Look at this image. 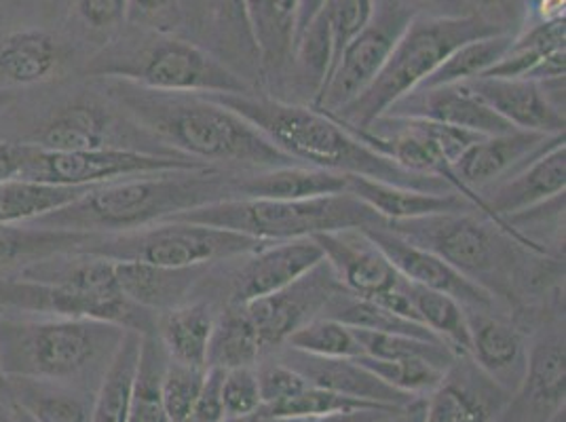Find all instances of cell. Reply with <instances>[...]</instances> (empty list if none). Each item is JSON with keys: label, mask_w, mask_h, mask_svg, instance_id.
I'll return each mask as SVG.
<instances>
[{"label": "cell", "mask_w": 566, "mask_h": 422, "mask_svg": "<svg viewBox=\"0 0 566 422\" xmlns=\"http://www.w3.org/2000/svg\"><path fill=\"white\" fill-rule=\"evenodd\" d=\"M387 419H389V416H387ZM387 419H382V421H378V422H385V421H387Z\"/></svg>", "instance_id": "e7e4bbea"}, {"label": "cell", "mask_w": 566, "mask_h": 422, "mask_svg": "<svg viewBox=\"0 0 566 422\" xmlns=\"http://www.w3.org/2000/svg\"><path fill=\"white\" fill-rule=\"evenodd\" d=\"M11 405V403H9ZM13 408V412H15V419H18V422H34L28 414H25L24 410H20V408H15V405H11Z\"/></svg>", "instance_id": "be15d7a7"}, {"label": "cell", "mask_w": 566, "mask_h": 422, "mask_svg": "<svg viewBox=\"0 0 566 422\" xmlns=\"http://www.w3.org/2000/svg\"><path fill=\"white\" fill-rule=\"evenodd\" d=\"M565 49V20L539 22L520 39H514L503 57L480 78H526L533 81L543 60Z\"/></svg>", "instance_id": "8d00e7d4"}, {"label": "cell", "mask_w": 566, "mask_h": 422, "mask_svg": "<svg viewBox=\"0 0 566 422\" xmlns=\"http://www.w3.org/2000/svg\"><path fill=\"white\" fill-rule=\"evenodd\" d=\"M206 370L176 363L167 357L166 372L161 380V398L169 422H190L199 391L203 387Z\"/></svg>", "instance_id": "f6af8a7d"}, {"label": "cell", "mask_w": 566, "mask_h": 422, "mask_svg": "<svg viewBox=\"0 0 566 422\" xmlns=\"http://www.w3.org/2000/svg\"><path fill=\"white\" fill-rule=\"evenodd\" d=\"M237 173L233 169L195 167L123 178L87 188L71 205L32 224L90 235L136 231L201 205L239 199Z\"/></svg>", "instance_id": "7a4b0ae2"}, {"label": "cell", "mask_w": 566, "mask_h": 422, "mask_svg": "<svg viewBox=\"0 0 566 422\" xmlns=\"http://www.w3.org/2000/svg\"><path fill=\"white\" fill-rule=\"evenodd\" d=\"M343 287L357 298L378 300L403 282L377 243L359 229L313 236Z\"/></svg>", "instance_id": "d6986e66"}, {"label": "cell", "mask_w": 566, "mask_h": 422, "mask_svg": "<svg viewBox=\"0 0 566 422\" xmlns=\"http://www.w3.org/2000/svg\"><path fill=\"white\" fill-rule=\"evenodd\" d=\"M349 294L331 264L322 260L307 275L275 294L245 303V313L259 334L264 352L282 349L287 338L313 319L328 317L332 306Z\"/></svg>", "instance_id": "4fadbf2b"}, {"label": "cell", "mask_w": 566, "mask_h": 422, "mask_svg": "<svg viewBox=\"0 0 566 422\" xmlns=\"http://www.w3.org/2000/svg\"><path fill=\"white\" fill-rule=\"evenodd\" d=\"M326 0H301L298 2V13H296V25H294V41H292V49L294 43L298 41V36L307 30V25L317 18V13L322 11Z\"/></svg>", "instance_id": "f5cc1de1"}, {"label": "cell", "mask_w": 566, "mask_h": 422, "mask_svg": "<svg viewBox=\"0 0 566 422\" xmlns=\"http://www.w3.org/2000/svg\"><path fill=\"white\" fill-rule=\"evenodd\" d=\"M396 412H378V410H366V412H352V414H336V416H324V419H308L301 422H378Z\"/></svg>", "instance_id": "11a10c76"}, {"label": "cell", "mask_w": 566, "mask_h": 422, "mask_svg": "<svg viewBox=\"0 0 566 422\" xmlns=\"http://www.w3.org/2000/svg\"><path fill=\"white\" fill-rule=\"evenodd\" d=\"M512 41H514V36L510 32H499L493 36L475 39V41L454 49L417 89L470 83V81L484 76L503 57V53L510 49Z\"/></svg>", "instance_id": "74e56055"}, {"label": "cell", "mask_w": 566, "mask_h": 422, "mask_svg": "<svg viewBox=\"0 0 566 422\" xmlns=\"http://www.w3.org/2000/svg\"><path fill=\"white\" fill-rule=\"evenodd\" d=\"M424 398L415 399L412 403L400 408L396 414H391L385 422H423Z\"/></svg>", "instance_id": "9f6ffc18"}, {"label": "cell", "mask_w": 566, "mask_h": 422, "mask_svg": "<svg viewBox=\"0 0 566 422\" xmlns=\"http://www.w3.org/2000/svg\"><path fill=\"white\" fill-rule=\"evenodd\" d=\"M90 233H74L48 229L39 224H0V275L18 273L32 262L78 252L87 241Z\"/></svg>", "instance_id": "1f68e13d"}, {"label": "cell", "mask_w": 566, "mask_h": 422, "mask_svg": "<svg viewBox=\"0 0 566 422\" xmlns=\"http://www.w3.org/2000/svg\"><path fill=\"white\" fill-rule=\"evenodd\" d=\"M106 89L136 127L192 161L239 171L298 165L252 123L208 95L155 92L120 78H106Z\"/></svg>", "instance_id": "6da1fadb"}, {"label": "cell", "mask_w": 566, "mask_h": 422, "mask_svg": "<svg viewBox=\"0 0 566 422\" xmlns=\"http://www.w3.org/2000/svg\"><path fill=\"white\" fill-rule=\"evenodd\" d=\"M111 117L94 104H71L49 117L28 141L34 148L51 152H76L102 146H115L111 141Z\"/></svg>", "instance_id": "f1b7e54d"}, {"label": "cell", "mask_w": 566, "mask_h": 422, "mask_svg": "<svg viewBox=\"0 0 566 422\" xmlns=\"http://www.w3.org/2000/svg\"><path fill=\"white\" fill-rule=\"evenodd\" d=\"M347 192L366 203L385 222H403L427 215L475 210L465 197L457 192H424L361 176H347Z\"/></svg>", "instance_id": "484cf974"}, {"label": "cell", "mask_w": 566, "mask_h": 422, "mask_svg": "<svg viewBox=\"0 0 566 422\" xmlns=\"http://www.w3.org/2000/svg\"><path fill=\"white\" fill-rule=\"evenodd\" d=\"M499 32L507 30L473 13L415 15L373 85L331 117L347 129H366L378 117L387 115L403 95L415 92L454 49Z\"/></svg>", "instance_id": "8992f818"}, {"label": "cell", "mask_w": 566, "mask_h": 422, "mask_svg": "<svg viewBox=\"0 0 566 422\" xmlns=\"http://www.w3.org/2000/svg\"><path fill=\"white\" fill-rule=\"evenodd\" d=\"M15 99L13 92H7V89H0V113Z\"/></svg>", "instance_id": "94428289"}, {"label": "cell", "mask_w": 566, "mask_h": 422, "mask_svg": "<svg viewBox=\"0 0 566 422\" xmlns=\"http://www.w3.org/2000/svg\"><path fill=\"white\" fill-rule=\"evenodd\" d=\"M239 199H315L347 192V176L308 165L237 173Z\"/></svg>", "instance_id": "4316f807"}, {"label": "cell", "mask_w": 566, "mask_h": 422, "mask_svg": "<svg viewBox=\"0 0 566 422\" xmlns=\"http://www.w3.org/2000/svg\"><path fill=\"white\" fill-rule=\"evenodd\" d=\"M208 271L210 266L167 268L134 260H115V275L123 296L155 315L190 303V294L208 277Z\"/></svg>", "instance_id": "d4e9b609"}, {"label": "cell", "mask_w": 566, "mask_h": 422, "mask_svg": "<svg viewBox=\"0 0 566 422\" xmlns=\"http://www.w3.org/2000/svg\"><path fill=\"white\" fill-rule=\"evenodd\" d=\"M408 298L419 324L442 340L454 357H470V321L468 308L442 292H433L408 282Z\"/></svg>", "instance_id": "e575fe53"}, {"label": "cell", "mask_w": 566, "mask_h": 422, "mask_svg": "<svg viewBox=\"0 0 566 422\" xmlns=\"http://www.w3.org/2000/svg\"><path fill=\"white\" fill-rule=\"evenodd\" d=\"M241 264L231 275L229 303L245 305L262 296L275 294L290 283L307 275L322 260L324 252L313 236L264 243L256 252L241 256Z\"/></svg>", "instance_id": "e0dca14e"}, {"label": "cell", "mask_w": 566, "mask_h": 422, "mask_svg": "<svg viewBox=\"0 0 566 422\" xmlns=\"http://www.w3.org/2000/svg\"><path fill=\"white\" fill-rule=\"evenodd\" d=\"M222 380H224V370L220 368L206 370L203 387L199 391L190 422H227L224 403H222Z\"/></svg>", "instance_id": "681fc988"}, {"label": "cell", "mask_w": 566, "mask_h": 422, "mask_svg": "<svg viewBox=\"0 0 566 422\" xmlns=\"http://www.w3.org/2000/svg\"><path fill=\"white\" fill-rule=\"evenodd\" d=\"M292 351L307 352L313 357H345L352 359L361 355V347L354 329L332 317L313 319L305 328L294 331L283 345Z\"/></svg>", "instance_id": "7bdbcfd3"}, {"label": "cell", "mask_w": 566, "mask_h": 422, "mask_svg": "<svg viewBox=\"0 0 566 422\" xmlns=\"http://www.w3.org/2000/svg\"><path fill=\"white\" fill-rule=\"evenodd\" d=\"M60 45L43 30H22L0 41V89L49 81L60 66Z\"/></svg>", "instance_id": "f546056e"}, {"label": "cell", "mask_w": 566, "mask_h": 422, "mask_svg": "<svg viewBox=\"0 0 566 422\" xmlns=\"http://www.w3.org/2000/svg\"><path fill=\"white\" fill-rule=\"evenodd\" d=\"M213 102L252 123L294 163L328 169L343 176H361L396 187L424 192H454L436 180L415 176L378 155L343 123L313 106H298L273 97L248 94H212ZM459 194V192H457Z\"/></svg>", "instance_id": "3957f363"}, {"label": "cell", "mask_w": 566, "mask_h": 422, "mask_svg": "<svg viewBox=\"0 0 566 422\" xmlns=\"http://www.w3.org/2000/svg\"><path fill=\"white\" fill-rule=\"evenodd\" d=\"M0 422H18L13 408L2 399H0Z\"/></svg>", "instance_id": "680465c9"}, {"label": "cell", "mask_w": 566, "mask_h": 422, "mask_svg": "<svg viewBox=\"0 0 566 422\" xmlns=\"http://www.w3.org/2000/svg\"><path fill=\"white\" fill-rule=\"evenodd\" d=\"M510 393L470 357H457L440 387L424 398L423 422H496Z\"/></svg>", "instance_id": "ffe728a7"}, {"label": "cell", "mask_w": 566, "mask_h": 422, "mask_svg": "<svg viewBox=\"0 0 566 422\" xmlns=\"http://www.w3.org/2000/svg\"><path fill=\"white\" fill-rule=\"evenodd\" d=\"M127 329L95 321L0 313V370L7 378L72 384L104 372Z\"/></svg>", "instance_id": "277c9868"}, {"label": "cell", "mask_w": 566, "mask_h": 422, "mask_svg": "<svg viewBox=\"0 0 566 422\" xmlns=\"http://www.w3.org/2000/svg\"><path fill=\"white\" fill-rule=\"evenodd\" d=\"M140 331L127 329L108 368L99 378L92 403V422H127L140 359Z\"/></svg>", "instance_id": "d6a6232c"}, {"label": "cell", "mask_w": 566, "mask_h": 422, "mask_svg": "<svg viewBox=\"0 0 566 422\" xmlns=\"http://www.w3.org/2000/svg\"><path fill=\"white\" fill-rule=\"evenodd\" d=\"M171 220L206 224L252 236L262 243L294 241L322 233L385 224L352 192L315 199H231L185 211Z\"/></svg>", "instance_id": "52a82bcc"}, {"label": "cell", "mask_w": 566, "mask_h": 422, "mask_svg": "<svg viewBox=\"0 0 566 422\" xmlns=\"http://www.w3.org/2000/svg\"><path fill=\"white\" fill-rule=\"evenodd\" d=\"M167 0H129L127 7V20H146L157 15V11H161L166 7Z\"/></svg>", "instance_id": "db71d44e"}, {"label": "cell", "mask_w": 566, "mask_h": 422, "mask_svg": "<svg viewBox=\"0 0 566 422\" xmlns=\"http://www.w3.org/2000/svg\"><path fill=\"white\" fill-rule=\"evenodd\" d=\"M560 140H565V134L545 136L520 129L501 136L480 138L452 165L457 192L465 197L475 210L482 211L478 192L507 178L526 161L535 159L543 150L552 148Z\"/></svg>", "instance_id": "9a60e30c"}, {"label": "cell", "mask_w": 566, "mask_h": 422, "mask_svg": "<svg viewBox=\"0 0 566 422\" xmlns=\"http://www.w3.org/2000/svg\"><path fill=\"white\" fill-rule=\"evenodd\" d=\"M412 18L415 13H410L406 4L377 0L373 20L343 49L326 87L313 99V108L336 115L364 94L377 78Z\"/></svg>", "instance_id": "7c38bea8"}, {"label": "cell", "mask_w": 566, "mask_h": 422, "mask_svg": "<svg viewBox=\"0 0 566 422\" xmlns=\"http://www.w3.org/2000/svg\"><path fill=\"white\" fill-rule=\"evenodd\" d=\"M366 410H378V412H398L389 408H380L368 401L345 398L338 393H332L326 389L308 384L296 395L285 399L277 405L260 408V412L277 419H292V421H308V419H324V416H336V414H352V412H366Z\"/></svg>", "instance_id": "ab89813d"}, {"label": "cell", "mask_w": 566, "mask_h": 422, "mask_svg": "<svg viewBox=\"0 0 566 422\" xmlns=\"http://www.w3.org/2000/svg\"><path fill=\"white\" fill-rule=\"evenodd\" d=\"M262 245V241L252 236L195 222L166 220L136 231L92 235L78 252L108 260L146 262L167 268H189L237 260L256 252Z\"/></svg>", "instance_id": "9c48e42d"}, {"label": "cell", "mask_w": 566, "mask_h": 422, "mask_svg": "<svg viewBox=\"0 0 566 422\" xmlns=\"http://www.w3.org/2000/svg\"><path fill=\"white\" fill-rule=\"evenodd\" d=\"M378 155L415 176L436 178L457 192L452 176L454 161L480 138L472 131L421 117L382 115L366 129H352Z\"/></svg>", "instance_id": "30bf717a"}, {"label": "cell", "mask_w": 566, "mask_h": 422, "mask_svg": "<svg viewBox=\"0 0 566 422\" xmlns=\"http://www.w3.org/2000/svg\"><path fill=\"white\" fill-rule=\"evenodd\" d=\"M396 235L440 256L461 275L499 298H512L518 271V245L545 254L535 241L501 226L482 211L427 215L403 222H385Z\"/></svg>", "instance_id": "5b68a950"}, {"label": "cell", "mask_w": 566, "mask_h": 422, "mask_svg": "<svg viewBox=\"0 0 566 422\" xmlns=\"http://www.w3.org/2000/svg\"><path fill=\"white\" fill-rule=\"evenodd\" d=\"M92 188V187H90ZM87 188L53 187L13 178L0 182V224H28L74 203Z\"/></svg>", "instance_id": "d590c367"}, {"label": "cell", "mask_w": 566, "mask_h": 422, "mask_svg": "<svg viewBox=\"0 0 566 422\" xmlns=\"http://www.w3.org/2000/svg\"><path fill=\"white\" fill-rule=\"evenodd\" d=\"M280 359L294 372L303 376L308 384L345 398L368 401L389 410H400L415 399H419L391 389L378 376L366 370L355 357H313L307 352L292 351L285 347V352Z\"/></svg>", "instance_id": "603a6c76"}, {"label": "cell", "mask_w": 566, "mask_h": 422, "mask_svg": "<svg viewBox=\"0 0 566 422\" xmlns=\"http://www.w3.org/2000/svg\"><path fill=\"white\" fill-rule=\"evenodd\" d=\"M241 9L264 62H277L283 51H292V32L282 24L275 0H241Z\"/></svg>", "instance_id": "ee69618b"}, {"label": "cell", "mask_w": 566, "mask_h": 422, "mask_svg": "<svg viewBox=\"0 0 566 422\" xmlns=\"http://www.w3.org/2000/svg\"><path fill=\"white\" fill-rule=\"evenodd\" d=\"M256 376H259L260 399L262 408L277 405L285 399L301 393L307 387V380L298 372H294L290 366H285L282 359L256 366Z\"/></svg>", "instance_id": "c3c4849f"}, {"label": "cell", "mask_w": 566, "mask_h": 422, "mask_svg": "<svg viewBox=\"0 0 566 422\" xmlns=\"http://www.w3.org/2000/svg\"><path fill=\"white\" fill-rule=\"evenodd\" d=\"M354 334L361 347V355L377 359H424L442 370H450V366L457 359L449 347L440 342H427L410 336L380 334L368 329H354Z\"/></svg>", "instance_id": "b9f144b4"}, {"label": "cell", "mask_w": 566, "mask_h": 422, "mask_svg": "<svg viewBox=\"0 0 566 422\" xmlns=\"http://www.w3.org/2000/svg\"><path fill=\"white\" fill-rule=\"evenodd\" d=\"M28 144H13V141H0V182L20 178L24 169Z\"/></svg>", "instance_id": "816d5d0a"}, {"label": "cell", "mask_w": 566, "mask_h": 422, "mask_svg": "<svg viewBox=\"0 0 566 422\" xmlns=\"http://www.w3.org/2000/svg\"><path fill=\"white\" fill-rule=\"evenodd\" d=\"M262 355L264 349L260 345L256 329L245 313V306L229 303L222 313L216 315V326L208 351V368H254L259 366Z\"/></svg>", "instance_id": "836d02e7"}, {"label": "cell", "mask_w": 566, "mask_h": 422, "mask_svg": "<svg viewBox=\"0 0 566 422\" xmlns=\"http://www.w3.org/2000/svg\"><path fill=\"white\" fill-rule=\"evenodd\" d=\"M473 2L480 4V7H501V4H505L510 0H473Z\"/></svg>", "instance_id": "6125c7cd"}, {"label": "cell", "mask_w": 566, "mask_h": 422, "mask_svg": "<svg viewBox=\"0 0 566 422\" xmlns=\"http://www.w3.org/2000/svg\"><path fill=\"white\" fill-rule=\"evenodd\" d=\"M222 403L227 422L250 416L262 408L259 376L254 368H233L224 370L222 380Z\"/></svg>", "instance_id": "7dc6e473"}, {"label": "cell", "mask_w": 566, "mask_h": 422, "mask_svg": "<svg viewBox=\"0 0 566 422\" xmlns=\"http://www.w3.org/2000/svg\"><path fill=\"white\" fill-rule=\"evenodd\" d=\"M394 2H398V0H394ZM410 2H412V0H410ZM421 2H423V0H421Z\"/></svg>", "instance_id": "03108f58"}, {"label": "cell", "mask_w": 566, "mask_h": 422, "mask_svg": "<svg viewBox=\"0 0 566 422\" xmlns=\"http://www.w3.org/2000/svg\"><path fill=\"white\" fill-rule=\"evenodd\" d=\"M167 355L155 331L142 334L140 359L127 422H169L161 398Z\"/></svg>", "instance_id": "f35d334b"}, {"label": "cell", "mask_w": 566, "mask_h": 422, "mask_svg": "<svg viewBox=\"0 0 566 422\" xmlns=\"http://www.w3.org/2000/svg\"><path fill=\"white\" fill-rule=\"evenodd\" d=\"M210 167L174 152H148L127 146H102L76 152H51L28 144L20 178L53 187L90 188L123 178L169 169Z\"/></svg>", "instance_id": "8fae6325"}, {"label": "cell", "mask_w": 566, "mask_h": 422, "mask_svg": "<svg viewBox=\"0 0 566 422\" xmlns=\"http://www.w3.org/2000/svg\"><path fill=\"white\" fill-rule=\"evenodd\" d=\"M0 313H2V308H0ZM0 399L9 403V378L2 374V370H0Z\"/></svg>", "instance_id": "91938a15"}, {"label": "cell", "mask_w": 566, "mask_h": 422, "mask_svg": "<svg viewBox=\"0 0 566 422\" xmlns=\"http://www.w3.org/2000/svg\"><path fill=\"white\" fill-rule=\"evenodd\" d=\"M470 359L510 395L518 389L526 372L528 347L524 334L493 310L468 308Z\"/></svg>", "instance_id": "cb8c5ba5"}, {"label": "cell", "mask_w": 566, "mask_h": 422, "mask_svg": "<svg viewBox=\"0 0 566 422\" xmlns=\"http://www.w3.org/2000/svg\"><path fill=\"white\" fill-rule=\"evenodd\" d=\"M470 83L514 129L545 136L565 134V104L554 99L545 83L526 78H475Z\"/></svg>", "instance_id": "7402d4cb"}, {"label": "cell", "mask_w": 566, "mask_h": 422, "mask_svg": "<svg viewBox=\"0 0 566 422\" xmlns=\"http://www.w3.org/2000/svg\"><path fill=\"white\" fill-rule=\"evenodd\" d=\"M355 359L385 384L410 398H427L449 372L424 359H377L368 355H357Z\"/></svg>", "instance_id": "60d3db41"}, {"label": "cell", "mask_w": 566, "mask_h": 422, "mask_svg": "<svg viewBox=\"0 0 566 422\" xmlns=\"http://www.w3.org/2000/svg\"><path fill=\"white\" fill-rule=\"evenodd\" d=\"M370 236L380 252L396 266L406 282L421 285L433 292H442L450 298L459 300L465 308H484L493 310L496 298L489 294L484 287L461 275L449 262L427 252L419 245H412L410 241L391 233L385 224L361 229Z\"/></svg>", "instance_id": "ac0fdd59"}, {"label": "cell", "mask_w": 566, "mask_h": 422, "mask_svg": "<svg viewBox=\"0 0 566 422\" xmlns=\"http://www.w3.org/2000/svg\"><path fill=\"white\" fill-rule=\"evenodd\" d=\"M566 0H542L539 2V22H563Z\"/></svg>", "instance_id": "6f0895ef"}, {"label": "cell", "mask_w": 566, "mask_h": 422, "mask_svg": "<svg viewBox=\"0 0 566 422\" xmlns=\"http://www.w3.org/2000/svg\"><path fill=\"white\" fill-rule=\"evenodd\" d=\"M237 2H239V4H241V0H237Z\"/></svg>", "instance_id": "003e7915"}, {"label": "cell", "mask_w": 566, "mask_h": 422, "mask_svg": "<svg viewBox=\"0 0 566 422\" xmlns=\"http://www.w3.org/2000/svg\"><path fill=\"white\" fill-rule=\"evenodd\" d=\"M9 403L34 422H92V403L72 384L9 378Z\"/></svg>", "instance_id": "4dcf8cb0"}, {"label": "cell", "mask_w": 566, "mask_h": 422, "mask_svg": "<svg viewBox=\"0 0 566 422\" xmlns=\"http://www.w3.org/2000/svg\"><path fill=\"white\" fill-rule=\"evenodd\" d=\"M129 0H78V18L94 30H113L127 22Z\"/></svg>", "instance_id": "f907efd6"}, {"label": "cell", "mask_w": 566, "mask_h": 422, "mask_svg": "<svg viewBox=\"0 0 566 422\" xmlns=\"http://www.w3.org/2000/svg\"><path fill=\"white\" fill-rule=\"evenodd\" d=\"M387 115L429 118L484 138L516 131L510 123H505L496 115L482 95L473 89L472 83L415 89L398 99Z\"/></svg>", "instance_id": "44dd1931"}, {"label": "cell", "mask_w": 566, "mask_h": 422, "mask_svg": "<svg viewBox=\"0 0 566 422\" xmlns=\"http://www.w3.org/2000/svg\"><path fill=\"white\" fill-rule=\"evenodd\" d=\"M375 7H377V0H326L324 2L322 11L317 15H322L324 22L331 28L332 49H334L332 71H334L343 49L347 48L355 34H359L373 20Z\"/></svg>", "instance_id": "bcb514c9"}, {"label": "cell", "mask_w": 566, "mask_h": 422, "mask_svg": "<svg viewBox=\"0 0 566 422\" xmlns=\"http://www.w3.org/2000/svg\"><path fill=\"white\" fill-rule=\"evenodd\" d=\"M216 310L206 300H192L157 315L155 334L167 357L190 368H208Z\"/></svg>", "instance_id": "83f0119b"}, {"label": "cell", "mask_w": 566, "mask_h": 422, "mask_svg": "<svg viewBox=\"0 0 566 422\" xmlns=\"http://www.w3.org/2000/svg\"><path fill=\"white\" fill-rule=\"evenodd\" d=\"M565 187L566 146L565 140H560L535 159L526 161L507 178L478 192V197L484 215L493 218L510 231H516L512 224H507L510 218L565 197Z\"/></svg>", "instance_id": "5bb4252c"}, {"label": "cell", "mask_w": 566, "mask_h": 422, "mask_svg": "<svg viewBox=\"0 0 566 422\" xmlns=\"http://www.w3.org/2000/svg\"><path fill=\"white\" fill-rule=\"evenodd\" d=\"M92 76L120 78L169 94H248L250 85L212 53L195 43L153 34L115 43L87 66Z\"/></svg>", "instance_id": "ba28073f"}, {"label": "cell", "mask_w": 566, "mask_h": 422, "mask_svg": "<svg viewBox=\"0 0 566 422\" xmlns=\"http://www.w3.org/2000/svg\"><path fill=\"white\" fill-rule=\"evenodd\" d=\"M565 338L543 334L528 347L526 372L496 422H552L565 408Z\"/></svg>", "instance_id": "2e32d148"}]
</instances>
